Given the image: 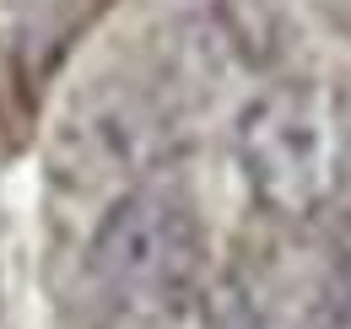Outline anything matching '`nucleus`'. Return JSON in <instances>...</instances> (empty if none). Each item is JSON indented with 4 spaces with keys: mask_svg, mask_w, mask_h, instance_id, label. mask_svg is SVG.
<instances>
[{
    "mask_svg": "<svg viewBox=\"0 0 351 329\" xmlns=\"http://www.w3.org/2000/svg\"><path fill=\"white\" fill-rule=\"evenodd\" d=\"M206 232L173 184L141 178L97 216L87 243V281L125 324H173L200 297Z\"/></svg>",
    "mask_w": 351,
    "mask_h": 329,
    "instance_id": "nucleus-1",
    "label": "nucleus"
},
{
    "mask_svg": "<svg viewBox=\"0 0 351 329\" xmlns=\"http://www.w3.org/2000/svg\"><path fill=\"white\" fill-rule=\"evenodd\" d=\"M232 151L254 206L287 221H308L335 206L351 173L346 97L324 82L260 86L238 108Z\"/></svg>",
    "mask_w": 351,
    "mask_h": 329,
    "instance_id": "nucleus-2",
    "label": "nucleus"
},
{
    "mask_svg": "<svg viewBox=\"0 0 351 329\" xmlns=\"http://www.w3.org/2000/svg\"><path fill=\"white\" fill-rule=\"evenodd\" d=\"M157 141H162L157 119L125 97L92 103L87 114L65 124V157L87 173H130L135 178V173H146V162H157Z\"/></svg>",
    "mask_w": 351,
    "mask_h": 329,
    "instance_id": "nucleus-3",
    "label": "nucleus"
},
{
    "mask_svg": "<svg viewBox=\"0 0 351 329\" xmlns=\"http://www.w3.org/2000/svg\"><path fill=\"white\" fill-rule=\"evenodd\" d=\"M298 329H351V221L335 232V243L308 287L303 308H298Z\"/></svg>",
    "mask_w": 351,
    "mask_h": 329,
    "instance_id": "nucleus-4",
    "label": "nucleus"
}]
</instances>
